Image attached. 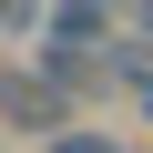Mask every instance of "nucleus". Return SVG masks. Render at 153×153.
<instances>
[{
	"mask_svg": "<svg viewBox=\"0 0 153 153\" xmlns=\"http://www.w3.org/2000/svg\"><path fill=\"white\" fill-rule=\"evenodd\" d=\"M143 123H153V92H143Z\"/></svg>",
	"mask_w": 153,
	"mask_h": 153,
	"instance_id": "obj_4",
	"label": "nucleus"
},
{
	"mask_svg": "<svg viewBox=\"0 0 153 153\" xmlns=\"http://www.w3.org/2000/svg\"><path fill=\"white\" fill-rule=\"evenodd\" d=\"M51 153H153V143H112V133H92V123H61Z\"/></svg>",
	"mask_w": 153,
	"mask_h": 153,
	"instance_id": "obj_2",
	"label": "nucleus"
},
{
	"mask_svg": "<svg viewBox=\"0 0 153 153\" xmlns=\"http://www.w3.org/2000/svg\"><path fill=\"white\" fill-rule=\"evenodd\" d=\"M112 10H123V0H112Z\"/></svg>",
	"mask_w": 153,
	"mask_h": 153,
	"instance_id": "obj_5",
	"label": "nucleus"
},
{
	"mask_svg": "<svg viewBox=\"0 0 153 153\" xmlns=\"http://www.w3.org/2000/svg\"><path fill=\"white\" fill-rule=\"evenodd\" d=\"M0 123L61 133V123H71V92H61V82H41V71H0Z\"/></svg>",
	"mask_w": 153,
	"mask_h": 153,
	"instance_id": "obj_1",
	"label": "nucleus"
},
{
	"mask_svg": "<svg viewBox=\"0 0 153 153\" xmlns=\"http://www.w3.org/2000/svg\"><path fill=\"white\" fill-rule=\"evenodd\" d=\"M41 21H51V0H0V41H41Z\"/></svg>",
	"mask_w": 153,
	"mask_h": 153,
	"instance_id": "obj_3",
	"label": "nucleus"
}]
</instances>
